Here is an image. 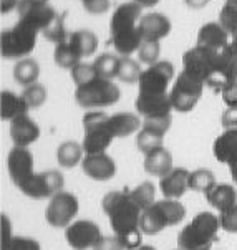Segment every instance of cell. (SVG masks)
Wrapping results in <instances>:
<instances>
[{"instance_id":"47","label":"cell","mask_w":237,"mask_h":250,"mask_svg":"<svg viewBox=\"0 0 237 250\" xmlns=\"http://www.w3.org/2000/svg\"><path fill=\"white\" fill-rule=\"evenodd\" d=\"M0 224H2V239H0V250H7L8 244L12 242V227H10V220H8L7 215L2 214L0 217Z\"/></svg>"},{"instance_id":"2","label":"cell","mask_w":237,"mask_h":250,"mask_svg":"<svg viewBox=\"0 0 237 250\" xmlns=\"http://www.w3.org/2000/svg\"><path fill=\"white\" fill-rule=\"evenodd\" d=\"M141 17V7L136 2L121 3L113 12L109 20V43L121 57H129L141 46L143 37L139 32Z\"/></svg>"},{"instance_id":"57","label":"cell","mask_w":237,"mask_h":250,"mask_svg":"<svg viewBox=\"0 0 237 250\" xmlns=\"http://www.w3.org/2000/svg\"><path fill=\"white\" fill-rule=\"evenodd\" d=\"M176 250H183V249H176Z\"/></svg>"},{"instance_id":"48","label":"cell","mask_w":237,"mask_h":250,"mask_svg":"<svg viewBox=\"0 0 237 250\" xmlns=\"http://www.w3.org/2000/svg\"><path fill=\"white\" fill-rule=\"evenodd\" d=\"M93 250H125V247H123L121 240L118 239V237H107L103 235V239L100 240L98 244H96V247Z\"/></svg>"},{"instance_id":"52","label":"cell","mask_w":237,"mask_h":250,"mask_svg":"<svg viewBox=\"0 0 237 250\" xmlns=\"http://www.w3.org/2000/svg\"><path fill=\"white\" fill-rule=\"evenodd\" d=\"M133 2H136L138 5L143 8V7H153L159 2V0H133Z\"/></svg>"},{"instance_id":"40","label":"cell","mask_w":237,"mask_h":250,"mask_svg":"<svg viewBox=\"0 0 237 250\" xmlns=\"http://www.w3.org/2000/svg\"><path fill=\"white\" fill-rule=\"evenodd\" d=\"M159 52H161L159 42H143L141 46H139V50H138L139 62L146 63L148 66L154 65V63H158Z\"/></svg>"},{"instance_id":"45","label":"cell","mask_w":237,"mask_h":250,"mask_svg":"<svg viewBox=\"0 0 237 250\" xmlns=\"http://www.w3.org/2000/svg\"><path fill=\"white\" fill-rule=\"evenodd\" d=\"M83 8L88 12V14L93 15H100V14H107L111 7L109 0H82Z\"/></svg>"},{"instance_id":"37","label":"cell","mask_w":237,"mask_h":250,"mask_svg":"<svg viewBox=\"0 0 237 250\" xmlns=\"http://www.w3.org/2000/svg\"><path fill=\"white\" fill-rule=\"evenodd\" d=\"M43 37L46 40L53 42L55 45L57 43H62L63 40H66L68 33L65 30V14H58L57 19L53 20L52 25L43 32Z\"/></svg>"},{"instance_id":"51","label":"cell","mask_w":237,"mask_h":250,"mask_svg":"<svg viewBox=\"0 0 237 250\" xmlns=\"http://www.w3.org/2000/svg\"><path fill=\"white\" fill-rule=\"evenodd\" d=\"M184 2L188 3V7H191V8H202L209 3V0H184Z\"/></svg>"},{"instance_id":"34","label":"cell","mask_w":237,"mask_h":250,"mask_svg":"<svg viewBox=\"0 0 237 250\" xmlns=\"http://www.w3.org/2000/svg\"><path fill=\"white\" fill-rule=\"evenodd\" d=\"M129 196L133 197V201L141 207V210L145 212L148 207H151L154 204V186L151 182H141L139 186H136L134 189H128Z\"/></svg>"},{"instance_id":"15","label":"cell","mask_w":237,"mask_h":250,"mask_svg":"<svg viewBox=\"0 0 237 250\" xmlns=\"http://www.w3.org/2000/svg\"><path fill=\"white\" fill-rule=\"evenodd\" d=\"M17 10H19V15L22 22L30 25L32 28H35L37 32H42V33L52 25V22L58 15L48 3H46V5H33V3L23 2V0H20Z\"/></svg>"},{"instance_id":"33","label":"cell","mask_w":237,"mask_h":250,"mask_svg":"<svg viewBox=\"0 0 237 250\" xmlns=\"http://www.w3.org/2000/svg\"><path fill=\"white\" fill-rule=\"evenodd\" d=\"M215 186V177L209 169H196L189 174V189L207 194Z\"/></svg>"},{"instance_id":"5","label":"cell","mask_w":237,"mask_h":250,"mask_svg":"<svg viewBox=\"0 0 237 250\" xmlns=\"http://www.w3.org/2000/svg\"><path fill=\"white\" fill-rule=\"evenodd\" d=\"M186 217V209L176 199H163L154 202L141 214V230L146 235H156L166 227L179 224Z\"/></svg>"},{"instance_id":"11","label":"cell","mask_w":237,"mask_h":250,"mask_svg":"<svg viewBox=\"0 0 237 250\" xmlns=\"http://www.w3.org/2000/svg\"><path fill=\"white\" fill-rule=\"evenodd\" d=\"M27 197L32 199H46L53 197L55 194L62 192L63 189V176L58 171H45L33 172L27 181L19 188Z\"/></svg>"},{"instance_id":"55","label":"cell","mask_w":237,"mask_h":250,"mask_svg":"<svg viewBox=\"0 0 237 250\" xmlns=\"http://www.w3.org/2000/svg\"><path fill=\"white\" fill-rule=\"evenodd\" d=\"M226 5H229V7H232V8H237V0H227Z\"/></svg>"},{"instance_id":"16","label":"cell","mask_w":237,"mask_h":250,"mask_svg":"<svg viewBox=\"0 0 237 250\" xmlns=\"http://www.w3.org/2000/svg\"><path fill=\"white\" fill-rule=\"evenodd\" d=\"M83 172L95 181H108L116 174V164L107 152L86 154L82 161Z\"/></svg>"},{"instance_id":"41","label":"cell","mask_w":237,"mask_h":250,"mask_svg":"<svg viewBox=\"0 0 237 250\" xmlns=\"http://www.w3.org/2000/svg\"><path fill=\"white\" fill-rule=\"evenodd\" d=\"M219 23L229 35H237V8H232L229 5H224L221 14H219Z\"/></svg>"},{"instance_id":"35","label":"cell","mask_w":237,"mask_h":250,"mask_svg":"<svg viewBox=\"0 0 237 250\" xmlns=\"http://www.w3.org/2000/svg\"><path fill=\"white\" fill-rule=\"evenodd\" d=\"M143 75V70L138 62H134L129 57H121L120 60V70H118V80L125 83H136L139 82Z\"/></svg>"},{"instance_id":"56","label":"cell","mask_w":237,"mask_h":250,"mask_svg":"<svg viewBox=\"0 0 237 250\" xmlns=\"http://www.w3.org/2000/svg\"><path fill=\"white\" fill-rule=\"evenodd\" d=\"M136 250H156L154 247H151V245H141L139 249H136Z\"/></svg>"},{"instance_id":"32","label":"cell","mask_w":237,"mask_h":250,"mask_svg":"<svg viewBox=\"0 0 237 250\" xmlns=\"http://www.w3.org/2000/svg\"><path fill=\"white\" fill-rule=\"evenodd\" d=\"M120 60L116 55L113 53H103L100 55L98 58L95 60V68L98 71V75L101 78H107V80H113L118 78V70H120Z\"/></svg>"},{"instance_id":"22","label":"cell","mask_w":237,"mask_h":250,"mask_svg":"<svg viewBox=\"0 0 237 250\" xmlns=\"http://www.w3.org/2000/svg\"><path fill=\"white\" fill-rule=\"evenodd\" d=\"M214 158L219 163L231 164L237 161V129H226L214 141Z\"/></svg>"},{"instance_id":"10","label":"cell","mask_w":237,"mask_h":250,"mask_svg":"<svg viewBox=\"0 0 237 250\" xmlns=\"http://www.w3.org/2000/svg\"><path fill=\"white\" fill-rule=\"evenodd\" d=\"M78 199L70 192H58L50 199L45 210V219L52 227L62 229L68 227L75 222V217L78 214Z\"/></svg>"},{"instance_id":"1","label":"cell","mask_w":237,"mask_h":250,"mask_svg":"<svg viewBox=\"0 0 237 250\" xmlns=\"http://www.w3.org/2000/svg\"><path fill=\"white\" fill-rule=\"evenodd\" d=\"M103 210L109 219V226L126 250L141 247V207L133 201L129 190H111L103 199Z\"/></svg>"},{"instance_id":"30","label":"cell","mask_w":237,"mask_h":250,"mask_svg":"<svg viewBox=\"0 0 237 250\" xmlns=\"http://www.w3.org/2000/svg\"><path fill=\"white\" fill-rule=\"evenodd\" d=\"M163 138L164 134L161 133H156V131L150 129V128H143L141 126V131H139L138 138H136V146L138 149L143 152V154H150L156 149H161L163 146Z\"/></svg>"},{"instance_id":"46","label":"cell","mask_w":237,"mask_h":250,"mask_svg":"<svg viewBox=\"0 0 237 250\" xmlns=\"http://www.w3.org/2000/svg\"><path fill=\"white\" fill-rule=\"evenodd\" d=\"M221 96L227 108H237V80H232L222 88Z\"/></svg>"},{"instance_id":"14","label":"cell","mask_w":237,"mask_h":250,"mask_svg":"<svg viewBox=\"0 0 237 250\" xmlns=\"http://www.w3.org/2000/svg\"><path fill=\"white\" fill-rule=\"evenodd\" d=\"M7 167L10 179L17 188L23 184L33 174V156L28 147L14 146L7 156Z\"/></svg>"},{"instance_id":"24","label":"cell","mask_w":237,"mask_h":250,"mask_svg":"<svg viewBox=\"0 0 237 250\" xmlns=\"http://www.w3.org/2000/svg\"><path fill=\"white\" fill-rule=\"evenodd\" d=\"M206 199L214 209L219 212H226L237 206V192L229 184H215L209 192L206 194Z\"/></svg>"},{"instance_id":"42","label":"cell","mask_w":237,"mask_h":250,"mask_svg":"<svg viewBox=\"0 0 237 250\" xmlns=\"http://www.w3.org/2000/svg\"><path fill=\"white\" fill-rule=\"evenodd\" d=\"M171 116H161V118H148L143 121V128H150L156 133L166 134L171 126Z\"/></svg>"},{"instance_id":"36","label":"cell","mask_w":237,"mask_h":250,"mask_svg":"<svg viewBox=\"0 0 237 250\" xmlns=\"http://www.w3.org/2000/svg\"><path fill=\"white\" fill-rule=\"evenodd\" d=\"M70 71H71V80H73L75 84H77V88L93 82L96 76H100L93 63H82L80 62L78 65L73 66Z\"/></svg>"},{"instance_id":"28","label":"cell","mask_w":237,"mask_h":250,"mask_svg":"<svg viewBox=\"0 0 237 250\" xmlns=\"http://www.w3.org/2000/svg\"><path fill=\"white\" fill-rule=\"evenodd\" d=\"M40 75V66L39 63L32 58H23L15 65L14 68V78L17 83H20L22 86H30V84L37 83Z\"/></svg>"},{"instance_id":"38","label":"cell","mask_w":237,"mask_h":250,"mask_svg":"<svg viewBox=\"0 0 237 250\" xmlns=\"http://www.w3.org/2000/svg\"><path fill=\"white\" fill-rule=\"evenodd\" d=\"M22 96L30 108H40L46 100V88L40 83H33L25 88Z\"/></svg>"},{"instance_id":"26","label":"cell","mask_w":237,"mask_h":250,"mask_svg":"<svg viewBox=\"0 0 237 250\" xmlns=\"http://www.w3.org/2000/svg\"><path fill=\"white\" fill-rule=\"evenodd\" d=\"M66 42L73 48V52L78 55L80 58L90 57L96 52V46H98V40L96 35L90 30H77L71 32L66 37Z\"/></svg>"},{"instance_id":"19","label":"cell","mask_w":237,"mask_h":250,"mask_svg":"<svg viewBox=\"0 0 237 250\" xmlns=\"http://www.w3.org/2000/svg\"><path fill=\"white\" fill-rule=\"evenodd\" d=\"M139 32L143 42H159L171 32V22L163 14H146L139 20Z\"/></svg>"},{"instance_id":"43","label":"cell","mask_w":237,"mask_h":250,"mask_svg":"<svg viewBox=\"0 0 237 250\" xmlns=\"http://www.w3.org/2000/svg\"><path fill=\"white\" fill-rule=\"evenodd\" d=\"M7 250H42L40 244L30 237H14Z\"/></svg>"},{"instance_id":"53","label":"cell","mask_w":237,"mask_h":250,"mask_svg":"<svg viewBox=\"0 0 237 250\" xmlns=\"http://www.w3.org/2000/svg\"><path fill=\"white\" fill-rule=\"evenodd\" d=\"M229 172H231L232 179H234V182L237 184V161H234V163L229 164Z\"/></svg>"},{"instance_id":"21","label":"cell","mask_w":237,"mask_h":250,"mask_svg":"<svg viewBox=\"0 0 237 250\" xmlns=\"http://www.w3.org/2000/svg\"><path fill=\"white\" fill-rule=\"evenodd\" d=\"M227 43H229V33L221 27V23H206L197 33V46H202V48L222 52Z\"/></svg>"},{"instance_id":"27","label":"cell","mask_w":237,"mask_h":250,"mask_svg":"<svg viewBox=\"0 0 237 250\" xmlns=\"http://www.w3.org/2000/svg\"><path fill=\"white\" fill-rule=\"evenodd\" d=\"M109 125H111L115 138L131 136V134L136 133L139 129V126H143L141 123H139V118L133 113L113 114V116H109Z\"/></svg>"},{"instance_id":"54","label":"cell","mask_w":237,"mask_h":250,"mask_svg":"<svg viewBox=\"0 0 237 250\" xmlns=\"http://www.w3.org/2000/svg\"><path fill=\"white\" fill-rule=\"evenodd\" d=\"M23 2L33 3V5H46V3H48V0H23Z\"/></svg>"},{"instance_id":"6","label":"cell","mask_w":237,"mask_h":250,"mask_svg":"<svg viewBox=\"0 0 237 250\" xmlns=\"http://www.w3.org/2000/svg\"><path fill=\"white\" fill-rule=\"evenodd\" d=\"M39 32L22 20L12 28H5L0 33V53L7 60H23L30 55L37 45Z\"/></svg>"},{"instance_id":"29","label":"cell","mask_w":237,"mask_h":250,"mask_svg":"<svg viewBox=\"0 0 237 250\" xmlns=\"http://www.w3.org/2000/svg\"><path fill=\"white\" fill-rule=\"evenodd\" d=\"M83 146L75 141H66L58 146L57 149V161L62 167H73L77 166L80 161H83Z\"/></svg>"},{"instance_id":"3","label":"cell","mask_w":237,"mask_h":250,"mask_svg":"<svg viewBox=\"0 0 237 250\" xmlns=\"http://www.w3.org/2000/svg\"><path fill=\"white\" fill-rule=\"evenodd\" d=\"M183 70L196 76L215 91H221L227 83L232 82L222 62V52L202 48L197 45L184 53Z\"/></svg>"},{"instance_id":"18","label":"cell","mask_w":237,"mask_h":250,"mask_svg":"<svg viewBox=\"0 0 237 250\" xmlns=\"http://www.w3.org/2000/svg\"><path fill=\"white\" fill-rule=\"evenodd\" d=\"M10 138L15 143V146L28 147L40 138V128L28 114H23V116L10 121Z\"/></svg>"},{"instance_id":"20","label":"cell","mask_w":237,"mask_h":250,"mask_svg":"<svg viewBox=\"0 0 237 250\" xmlns=\"http://www.w3.org/2000/svg\"><path fill=\"white\" fill-rule=\"evenodd\" d=\"M189 174L184 167H174L168 176L161 177L159 188L166 199H179L189 189Z\"/></svg>"},{"instance_id":"7","label":"cell","mask_w":237,"mask_h":250,"mask_svg":"<svg viewBox=\"0 0 237 250\" xmlns=\"http://www.w3.org/2000/svg\"><path fill=\"white\" fill-rule=\"evenodd\" d=\"M83 151L86 154H100L108 149V146L115 139L109 116L101 111H90L83 116Z\"/></svg>"},{"instance_id":"12","label":"cell","mask_w":237,"mask_h":250,"mask_svg":"<svg viewBox=\"0 0 237 250\" xmlns=\"http://www.w3.org/2000/svg\"><path fill=\"white\" fill-rule=\"evenodd\" d=\"M174 76L171 62H158L143 70L139 78V95H168L169 82Z\"/></svg>"},{"instance_id":"25","label":"cell","mask_w":237,"mask_h":250,"mask_svg":"<svg viewBox=\"0 0 237 250\" xmlns=\"http://www.w3.org/2000/svg\"><path fill=\"white\" fill-rule=\"evenodd\" d=\"M172 156L166 147L156 149L145 158V171L156 177H164L172 171Z\"/></svg>"},{"instance_id":"9","label":"cell","mask_w":237,"mask_h":250,"mask_svg":"<svg viewBox=\"0 0 237 250\" xmlns=\"http://www.w3.org/2000/svg\"><path fill=\"white\" fill-rule=\"evenodd\" d=\"M202 90H204V83L196 76H193L188 71H181L177 76L174 86H172L171 93V103L172 108L179 113H188L196 106L197 101L201 100Z\"/></svg>"},{"instance_id":"44","label":"cell","mask_w":237,"mask_h":250,"mask_svg":"<svg viewBox=\"0 0 237 250\" xmlns=\"http://www.w3.org/2000/svg\"><path fill=\"white\" fill-rule=\"evenodd\" d=\"M221 227L229 234H237V206L221 214Z\"/></svg>"},{"instance_id":"23","label":"cell","mask_w":237,"mask_h":250,"mask_svg":"<svg viewBox=\"0 0 237 250\" xmlns=\"http://www.w3.org/2000/svg\"><path fill=\"white\" fill-rule=\"evenodd\" d=\"M30 106L23 96H19L12 91H2L0 93V116L3 121H14L19 116L27 114Z\"/></svg>"},{"instance_id":"8","label":"cell","mask_w":237,"mask_h":250,"mask_svg":"<svg viewBox=\"0 0 237 250\" xmlns=\"http://www.w3.org/2000/svg\"><path fill=\"white\" fill-rule=\"evenodd\" d=\"M120 88L113 83V80L101 78V76H96L93 82L78 86L75 91V101L86 109L111 106L120 100Z\"/></svg>"},{"instance_id":"49","label":"cell","mask_w":237,"mask_h":250,"mask_svg":"<svg viewBox=\"0 0 237 250\" xmlns=\"http://www.w3.org/2000/svg\"><path fill=\"white\" fill-rule=\"evenodd\" d=\"M221 123L224 129H237V108H227L222 113Z\"/></svg>"},{"instance_id":"31","label":"cell","mask_w":237,"mask_h":250,"mask_svg":"<svg viewBox=\"0 0 237 250\" xmlns=\"http://www.w3.org/2000/svg\"><path fill=\"white\" fill-rule=\"evenodd\" d=\"M53 58H55V63H57L60 68H65V70H71L73 66L78 65L80 60H82V58L73 52V48H71L66 40L55 45Z\"/></svg>"},{"instance_id":"50","label":"cell","mask_w":237,"mask_h":250,"mask_svg":"<svg viewBox=\"0 0 237 250\" xmlns=\"http://www.w3.org/2000/svg\"><path fill=\"white\" fill-rule=\"evenodd\" d=\"M20 0H0V12L2 14H8L12 12L15 7H19Z\"/></svg>"},{"instance_id":"4","label":"cell","mask_w":237,"mask_h":250,"mask_svg":"<svg viewBox=\"0 0 237 250\" xmlns=\"http://www.w3.org/2000/svg\"><path fill=\"white\" fill-rule=\"evenodd\" d=\"M221 217L213 212H201L177 235V245L183 250H211L219 239Z\"/></svg>"},{"instance_id":"17","label":"cell","mask_w":237,"mask_h":250,"mask_svg":"<svg viewBox=\"0 0 237 250\" xmlns=\"http://www.w3.org/2000/svg\"><path fill=\"white\" fill-rule=\"evenodd\" d=\"M136 109L145 120L148 118L171 116V96L169 95H139L136 98Z\"/></svg>"},{"instance_id":"39","label":"cell","mask_w":237,"mask_h":250,"mask_svg":"<svg viewBox=\"0 0 237 250\" xmlns=\"http://www.w3.org/2000/svg\"><path fill=\"white\" fill-rule=\"evenodd\" d=\"M222 62L231 78L237 80V35L232 37V40H229L227 46L222 50Z\"/></svg>"},{"instance_id":"13","label":"cell","mask_w":237,"mask_h":250,"mask_svg":"<svg viewBox=\"0 0 237 250\" xmlns=\"http://www.w3.org/2000/svg\"><path fill=\"white\" fill-rule=\"evenodd\" d=\"M65 239L73 250H88L96 247V244L103 239V234L93 220L82 219L66 227Z\"/></svg>"}]
</instances>
